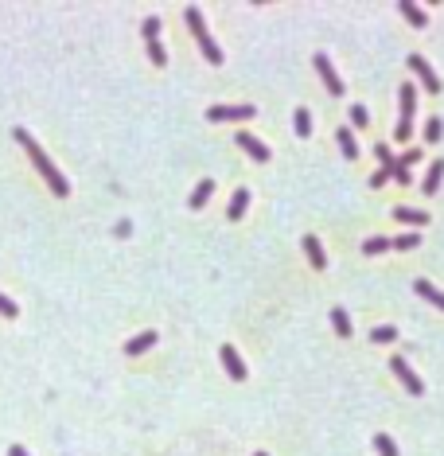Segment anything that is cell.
I'll use <instances>...</instances> for the list:
<instances>
[{
	"instance_id": "cell-1",
	"label": "cell",
	"mask_w": 444,
	"mask_h": 456,
	"mask_svg": "<svg viewBox=\"0 0 444 456\" xmlns=\"http://www.w3.org/2000/svg\"><path fill=\"white\" fill-rule=\"evenodd\" d=\"M12 137H16V144H24V148H27V157H32V164H36V172H39V176L47 180V187H51V192L59 195V199H62V195H71V183L62 180V172L47 160V152H43V148L36 144V137H32L27 129H12Z\"/></svg>"
},
{
	"instance_id": "cell-2",
	"label": "cell",
	"mask_w": 444,
	"mask_h": 456,
	"mask_svg": "<svg viewBox=\"0 0 444 456\" xmlns=\"http://www.w3.org/2000/svg\"><path fill=\"white\" fill-rule=\"evenodd\" d=\"M183 16H187V27H191V36L199 39V51H203V59L211 62V67H222V51H218V43H215V39L207 36L203 12H199V8H183Z\"/></svg>"
},
{
	"instance_id": "cell-3",
	"label": "cell",
	"mask_w": 444,
	"mask_h": 456,
	"mask_svg": "<svg viewBox=\"0 0 444 456\" xmlns=\"http://www.w3.org/2000/svg\"><path fill=\"white\" fill-rule=\"evenodd\" d=\"M141 32H144V43H148V59L156 62V67H168V51L160 47V20L156 16H148L141 24Z\"/></svg>"
},
{
	"instance_id": "cell-4",
	"label": "cell",
	"mask_w": 444,
	"mask_h": 456,
	"mask_svg": "<svg viewBox=\"0 0 444 456\" xmlns=\"http://www.w3.org/2000/svg\"><path fill=\"white\" fill-rule=\"evenodd\" d=\"M312 67L320 71V78H324V86H327V94H331V98H343V78L336 74V67H331V59H327L324 51L312 59Z\"/></svg>"
},
{
	"instance_id": "cell-5",
	"label": "cell",
	"mask_w": 444,
	"mask_h": 456,
	"mask_svg": "<svg viewBox=\"0 0 444 456\" xmlns=\"http://www.w3.org/2000/svg\"><path fill=\"white\" fill-rule=\"evenodd\" d=\"M253 113H257L253 106H211L207 121H250Z\"/></svg>"
},
{
	"instance_id": "cell-6",
	"label": "cell",
	"mask_w": 444,
	"mask_h": 456,
	"mask_svg": "<svg viewBox=\"0 0 444 456\" xmlns=\"http://www.w3.org/2000/svg\"><path fill=\"white\" fill-rule=\"evenodd\" d=\"M390 371H394L397 378H401V383H406V390H409V394H417V398L425 394V383H421L417 374L409 371V363L401 359V355H394V359H390Z\"/></svg>"
},
{
	"instance_id": "cell-7",
	"label": "cell",
	"mask_w": 444,
	"mask_h": 456,
	"mask_svg": "<svg viewBox=\"0 0 444 456\" xmlns=\"http://www.w3.org/2000/svg\"><path fill=\"white\" fill-rule=\"evenodd\" d=\"M409 71H417V78L425 82V90H429V94H441V78H436V71H432L421 55H409Z\"/></svg>"
},
{
	"instance_id": "cell-8",
	"label": "cell",
	"mask_w": 444,
	"mask_h": 456,
	"mask_svg": "<svg viewBox=\"0 0 444 456\" xmlns=\"http://www.w3.org/2000/svg\"><path fill=\"white\" fill-rule=\"evenodd\" d=\"M218 355H222V367L230 371V378H234V383H246V363H242L238 347H230V343H226Z\"/></svg>"
},
{
	"instance_id": "cell-9",
	"label": "cell",
	"mask_w": 444,
	"mask_h": 456,
	"mask_svg": "<svg viewBox=\"0 0 444 456\" xmlns=\"http://www.w3.org/2000/svg\"><path fill=\"white\" fill-rule=\"evenodd\" d=\"M234 141H238L242 148H246V152H250V157L257 160V164H265V160H269V148H265V144L257 141V137H253V133H234Z\"/></svg>"
},
{
	"instance_id": "cell-10",
	"label": "cell",
	"mask_w": 444,
	"mask_h": 456,
	"mask_svg": "<svg viewBox=\"0 0 444 456\" xmlns=\"http://www.w3.org/2000/svg\"><path fill=\"white\" fill-rule=\"evenodd\" d=\"M413 109H417V86L406 82V86H401V121L413 125Z\"/></svg>"
},
{
	"instance_id": "cell-11",
	"label": "cell",
	"mask_w": 444,
	"mask_h": 456,
	"mask_svg": "<svg viewBox=\"0 0 444 456\" xmlns=\"http://www.w3.org/2000/svg\"><path fill=\"white\" fill-rule=\"evenodd\" d=\"M246 207H250V192H246V187H238V192H234V199H230V207H226V218H230V223H238V218L246 215Z\"/></svg>"
},
{
	"instance_id": "cell-12",
	"label": "cell",
	"mask_w": 444,
	"mask_h": 456,
	"mask_svg": "<svg viewBox=\"0 0 444 456\" xmlns=\"http://www.w3.org/2000/svg\"><path fill=\"white\" fill-rule=\"evenodd\" d=\"M397 223H413V227H425L429 223V211H417V207H394Z\"/></svg>"
},
{
	"instance_id": "cell-13",
	"label": "cell",
	"mask_w": 444,
	"mask_h": 456,
	"mask_svg": "<svg viewBox=\"0 0 444 456\" xmlns=\"http://www.w3.org/2000/svg\"><path fill=\"white\" fill-rule=\"evenodd\" d=\"M304 253H308V262H312L316 269H324V265H327L324 246H320V238H316V234H308V238H304Z\"/></svg>"
},
{
	"instance_id": "cell-14",
	"label": "cell",
	"mask_w": 444,
	"mask_h": 456,
	"mask_svg": "<svg viewBox=\"0 0 444 456\" xmlns=\"http://www.w3.org/2000/svg\"><path fill=\"white\" fill-rule=\"evenodd\" d=\"M441 180H444V160H432L429 164V176H425V195H436V187H441Z\"/></svg>"
},
{
	"instance_id": "cell-15",
	"label": "cell",
	"mask_w": 444,
	"mask_h": 456,
	"mask_svg": "<svg viewBox=\"0 0 444 456\" xmlns=\"http://www.w3.org/2000/svg\"><path fill=\"white\" fill-rule=\"evenodd\" d=\"M413 293H417V297H425L429 304H436V308H444V293H441V288H432L429 281H421V277H417V281H413Z\"/></svg>"
},
{
	"instance_id": "cell-16",
	"label": "cell",
	"mask_w": 444,
	"mask_h": 456,
	"mask_svg": "<svg viewBox=\"0 0 444 456\" xmlns=\"http://www.w3.org/2000/svg\"><path fill=\"white\" fill-rule=\"evenodd\" d=\"M156 343V332H141V336H132L129 343H125V355H141V351H148Z\"/></svg>"
},
{
	"instance_id": "cell-17",
	"label": "cell",
	"mask_w": 444,
	"mask_h": 456,
	"mask_svg": "<svg viewBox=\"0 0 444 456\" xmlns=\"http://www.w3.org/2000/svg\"><path fill=\"white\" fill-rule=\"evenodd\" d=\"M336 137H339L343 157H347V160H359V141H355V133H351V129H336Z\"/></svg>"
},
{
	"instance_id": "cell-18",
	"label": "cell",
	"mask_w": 444,
	"mask_h": 456,
	"mask_svg": "<svg viewBox=\"0 0 444 456\" xmlns=\"http://www.w3.org/2000/svg\"><path fill=\"white\" fill-rule=\"evenodd\" d=\"M397 8H401V16H406V20H409V24H413V27H425V24H429V16L421 12L417 4H409V0H401Z\"/></svg>"
},
{
	"instance_id": "cell-19",
	"label": "cell",
	"mask_w": 444,
	"mask_h": 456,
	"mask_svg": "<svg viewBox=\"0 0 444 456\" xmlns=\"http://www.w3.org/2000/svg\"><path fill=\"white\" fill-rule=\"evenodd\" d=\"M211 192H215V180H199V187L191 192V207H195V211H199V207H207Z\"/></svg>"
},
{
	"instance_id": "cell-20",
	"label": "cell",
	"mask_w": 444,
	"mask_h": 456,
	"mask_svg": "<svg viewBox=\"0 0 444 456\" xmlns=\"http://www.w3.org/2000/svg\"><path fill=\"white\" fill-rule=\"evenodd\" d=\"M371 339H374V343H394L397 328L394 324H378V328H371Z\"/></svg>"
},
{
	"instance_id": "cell-21",
	"label": "cell",
	"mask_w": 444,
	"mask_h": 456,
	"mask_svg": "<svg viewBox=\"0 0 444 456\" xmlns=\"http://www.w3.org/2000/svg\"><path fill=\"white\" fill-rule=\"evenodd\" d=\"M331 328H336L339 336H351V316L343 308H331Z\"/></svg>"
},
{
	"instance_id": "cell-22",
	"label": "cell",
	"mask_w": 444,
	"mask_h": 456,
	"mask_svg": "<svg viewBox=\"0 0 444 456\" xmlns=\"http://www.w3.org/2000/svg\"><path fill=\"white\" fill-rule=\"evenodd\" d=\"M441 137H444V121L441 117H429V121H425V141L436 144Z\"/></svg>"
},
{
	"instance_id": "cell-23",
	"label": "cell",
	"mask_w": 444,
	"mask_h": 456,
	"mask_svg": "<svg viewBox=\"0 0 444 456\" xmlns=\"http://www.w3.org/2000/svg\"><path fill=\"white\" fill-rule=\"evenodd\" d=\"M296 137H312V113L308 109H296Z\"/></svg>"
},
{
	"instance_id": "cell-24",
	"label": "cell",
	"mask_w": 444,
	"mask_h": 456,
	"mask_svg": "<svg viewBox=\"0 0 444 456\" xmlns=\"http://www.w3.org/2000/svg\"><path fill=\"white\" fill-rule=\"evenodd\" d=\"M390 246H394L390 238H366V242H362V253H371V258H374V253H386Z\"/></svg>"
},
{
	"instance_id": "cell-25",
	"label": "cell",
	"mask_w": 444,
	"mask_h": 456,
	"mask_svg": "<svg viewBox=\"0 0 444 456\" xmlns=\"http://www.w3.org/2000/svg\"><path fill=\"white\" fill-rule=\"evenodd\" d=\"M347 117H351V125H355V129H366V121H371V117H366V109H362L359 102L347 109Z\"/></svg>"
},
{
	"instance_id": "cell-26",
	"label": "cell",
	"mask_w": 444,
	"mask_h": 456,
	"mask_svg": "<svg viewBox=\"0 0 444 456\" xmlns=\"http://www.w3.org/2000/svg\"><path fill=\"white\" fill-rule=\"evenodd\" d=\"M374 448H378V453H382V456H397V444L390 441L386 433H378V437H374Z\"/></svg>"
},
{
	"instance_id": "cell-27",
	"label": "cell",
	"mask_w": 444,
	"mask_h": 456,
	"mask_svg": "<svg viewBox=\"0 0 444 456\" xmlns=\"http://www.w3.org/2000/svg\"><path fill=\"white\" fill-rule=\"evenodd\" d=\"M394 164H397V160H394ZM394 164H382V168L374 172V176H371V187H382V183L394 176Z\"/></svg>"
},
{
	"instance_id": "cell-28",
	"label": "cell",
	"mask_w": 444,
	"mask_h": 456,
	"mask_svg": "<svg viewBox=\"0 0 444 456\" xmlns=\"http://www.w3.org/2000/svg\"><path fill=\"white\" fill-rule=\"evenodd\" d=\"M0 316H4V320H16V316H20V308H16V304L4 297V293H0Z\"/></svg>"
},
{
	"instance_id": "cell-29",
	"label": "cell",
	"mask_w": 444,
	"mask_h": 456,
	"mask_svg": "<svg viewBox=\"0 0 444 456\" xmlns=\"http://www.w3.org/2000/svg\"><path fill=\"white\" fill-rule=\"evenodd\" d=\"M417 242H421V234H401V238H394V246L397 250H417Z\"/></svg>"
},
{
	"instance_id": "cell-30",
	"label": "cell",
	"mask_w": 444,
	"mask_h": 456,
	"mask_svg": "<svg viewBox=\"0 0 444 456\" xmlns=\"http://www.w3.org/2000/svg\"><path fill=\"white\" fill-rule=\"evenodd\" d=\"M394 137H397V141H409V137H413V125H409V121H397Z\"/></svg>"
},
{
	"instance_id": "cell-31",
	"label": "cell",
	"mask_w": 444,
	"mask_h": 456,
	"mask_svg": "<svg viewBox=\"0 0 444 456\" xmlns=\"http://www.w3.org/2000/svg\"><path fill=\"white\" fill-rule=\"evenodd\" d=\"M397 164H401V168H409V164H421V148H409L406 157L397 160Z\"/></svg>"
},
{
	"instance_id": "cell-32",
	"label": "cell",
	"mask_w": 444,
	"mask_h": 456,
	"mask_svg": "<svg viewBox=\"0 0 444 456\" xmlns=\"http://www.w3.org/2000/svg\"><path fill=\"white\" fill-rule=\"evenodd\" d=\"M394 180L401 183V187H409V180H413V176H409V168H401V164H394Z\"/></svg>"
},
{
	"instance_id": "cell-33",
	"label": "cell",
	"mask_w": 444,
	"mask_h": 456,
	"mask_svg": "<svg viewBox=\"0 0 444 456\" xmlns=\"http://www.w3.org/2000/svg\"><path fill=\"white\" fill-rule=\"evenodd\" d=\"M374 152H378V160H382V164H394V152H390V148H386V144H374Z\"/></svg>"
},
{
	"instance_id": "cell-34",
	"label": "cell",
	"mask_w": 444,
	"mask_h": 456,
	"mask_svg": "<svg viewBox=\"0 0 444 456\" xmlns=\"http://www.w3.org/2000/svg\"><path fill=\"white\" fill-rule=\"evenodd\" d=\"M8 456H27V448H24V444H12V448H8Z\"/></svg>"
},
{
	"instance_id": "cell-35",
	"label": "cell",
	"mask_w": 444,
	"mask_h": 456,
	"mask_svg": "<svg viewBox=\"0 0 444 456\" xmlns=\"http://www.w3.org/2000/svg\"><path fill=\"white\" fill-rule=\"evenodd\" d=\"M253 456H265V453H253Z\"/></svg>"
}]
</instances>
